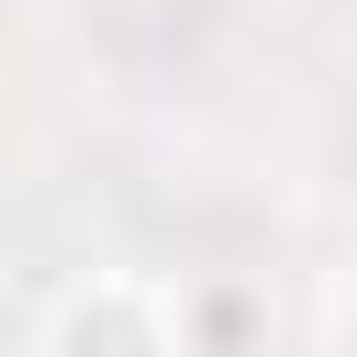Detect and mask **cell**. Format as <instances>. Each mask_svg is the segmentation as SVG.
<instances>
[{
	"label": "cell",
	"instance_id": "obj_1",
	"mask_svg": "<svg viewBox=\"0 0 357 357\" xmlns=\"http://www.w3.org/2000/svg\"><path fill=\"white\" fill-rule=\"evenodd\" d=\"M33 357H190L178 346V279H156V268H78L45 301Z\"/></svg>",
	"mask_w": 357,
	"mask_h": 357
},
{
	"label": "cell",
	"instance_id": "obj_2",
	"mask_svg": "<svg viewBox=\"0 0 357 357\" xmlns=\"http://www.w3.org/2000/svg\"><path fill=\"white\" fill-rule=\"evenodd\" d=\"M178 346L190 357H257L268 346V290L257 279H178Z\"/></svg>",
	"mask_w": 357,
	"mask_h": 357
},
{
	"label": "cell",
	"instance_id": "obj_3",
	"mask_svg": "<svg viewBox=\"0 0 357 357\" xmlns=\"http://www.w3.org/2000/svg\"><path fill=\"white\" fill-rule=\"evenodd\" d=\"M312 357H357V268L324 279V301H312Z\"/></svg>",
	"mask_w": 357,
	"mask_h": 357
}]
</instances>
